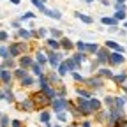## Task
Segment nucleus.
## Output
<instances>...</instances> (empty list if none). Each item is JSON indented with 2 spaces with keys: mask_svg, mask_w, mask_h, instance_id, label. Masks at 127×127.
I'll return each instance as SVG.
<instances>
[{
  "mask_svg": "<svg viewBox=\"0 0 127 127\" xmlns=\"http://www.w3.org/2000/svg\"><path fill=\"white\" fill-rule=\"evenodd\" d=\"M28 97L32 99V102H34V106H35V109H48L51 106V99L48 97V95L44 94V92H41V90H35V92H32Z\"/></svg>",
  "mask_w": 127,
  "mask_h": 127,
  "instance_id": "1",
  "label": "nucleus"
},
{
  "mask_svg": "<svg viewBox=\"0 0 127 127\" xmlns=\"http://www.w3.org/2000/svg\"><path fill=\"white\" fill-rule=\"evenodd\" d=\"M83 87H87L88 90H92L94 94L95 92H99L104 88V79L99 78L97 74H90L88 78H85V81H83Z\"/></svg>",
  "mask_w": 127,
  "mask_h": 127,
  "instance_id": "2",
  "label": "nucleus"
},
{
  "mask_svg": "<svg viewBox=\"0 0 127 127\" xmlns=\"http://www.w3.org/2000/svg\"><path fill=\"white\" fill-rule=\"evenodd\" d=\"M74 104H76L78 111L81 113V117H83V118H85V117H92V115H94V113H92V109H90V102H88V99H83V97H76Z\"/></svg>",
  "mask_w": 127,
  "mask_h": 127,
  "instance_id": "3",
  "label": "nucleus"
},
{
  "mask_svg": "<svg viewBox=\"0 0 127 127\" xmlns=\"http://www.w3.org/2000/svg\"><path fill=\"white\" fill-rule=\"evenodd\" d=\"M109 53H111V51L108 50L106 46H101V48H99V51L95 53L94 58L101 64V67H106V65H108V62H109Z\"/></svg>",
  "mask_w": 127,
  "mask_h": 127,
  "instance_id": "4",
  "label": "nucleus"
},
{
  "mask_svg": "<svg viewBox=\"0 0 127 127\" xmlns=\"http://www.w3.org/2000/svg\"><path fill=\"white\" fill-rule=\"evenodd\" d=\"M67 104H69V99H64V97H55L51 101V109L53 113H60V111H67Z\"/></svg>",
  "mask_w": 127,
  "mask_h": 127,
  "instance_id": "5",
  "label": "nucleus"
},
{
  "mask_svg": "<svg viewBox=\"0 0 127 127\" xmlns=\"http://www.w3.org/2000/svg\"><path fill=\"white\" fill-rule=\"evenodd\" d=\"M125 64V55L117 53V51H111L109 53V62H108V67H120Z\"/></svg>",
  "mask_w": 127,
  "mask_h": 127,
  "instance_id": "6",
  "label": "nucleus"
},
{
  "mask_svg": "<svg viewBox=\"0 0 127 127\" xmlns=\"http://www.w3.org/2000/svg\"><path fill=\"white\" fill-rule=\"evenodd\" d=\"M60 50L65 53V55L72 53V51H74V41H72V39H69L67 35H64V37L60 39Z\"/></svg>",
  "mask_w": 127,
  "mask_h": 127,
  "instance_id": "7",
  "label": "nucleus"
},
{
  "mask_svg": "<svg viewBox=\"0 0 127 127\" xmlns=\"http://www.w3.org/2000/svg\"><path fill=\"white\" fill-rule=\"evenodd\" d=\"M104 46L108 48L109 51H117V53H122V55H125V51H127L120 42H117V41H113V39H106V41H104Z\"/></svg>",
  "mask_w": 127,
  "mask_h": 127,
  "instance_id": "8",
  "label": "nucleus"
},
{
  "mask_svg": "<svg viewBox=\"0 0 127 127\" xmlns=\"http://www.w3.org/2000/svg\"><path fill=\"white\" fill-rule=\"evenodd\" d=\"M12 83H14L12 71H9V69H0V87H2V85H12Z\"/></svg>",
  "mask_w": 127,
  "mask_h": 127,
  "instance_id": "9",
  "label": "nucleus"
},
{
  "mask_svg": "<svg viewBox=\"0 0 127 127\" xmlns=\"http://www.w3.org/2000/svg\"><path fill=\"white\" fill-rule=\"evenodd\" d=\"M16 108H18L20 111H27V113H30V111L35 109V106H34V102H32L30 97H25V99H21L20 102H16Z\"/></svg>",
  "mask_w": 127,
  "mask_h": 127,
  "instance_id": "10",
  "label": "nucleus"
},
{
  "mask_svg": "<svg viewBox=\"0 0 127 127\" xmlns=\"http://www.w3.org/2000/svg\"><path fill=\"white\" fill-rule=\"evenodd\" d=\"M32 64H34V57H32L30 53H27V55H21V57L18 58V67H21V69H27V71H30Z\"/></svg>",
  "mask_w": 127,
  "mask_h": 127,
  "instance_id": "11",
  "label": "nucleus"
},
{
  "mask_svg": "<svg viewBox=\"0 0 127 127\" xmlns=\"http://www.w3.org/2000/svg\"><path fill=\"white\" fill-rule=\"evenodd\" d=\"M72 92L78 95V97H83V99H92V97H94V92H92V90H88V88H87V87H83V85H76Z\"/></svg>",
  "mask_w": 127,
  "mask_h": 127,
  "instance_id": "12",
  "label": "nucleus"
},
{
  "mask_svg": "<svg viewBox=\"0 0 127 127\" xmlns=\"http://www.w3.org/2000/svg\"><path fill=\"white\" fill-rule=\"evenodd\" d=\"M34 62L41 64L42 67H46V65H48V57H46L44 48H37V50L34 51Z\"/></svg>",
  "mask_w": 127,
  "mask_h": 127,
  "instance_id": "13",
  "label": "nucleus"
},
{
  "mask_svg": "<svg viewBox=\"0 0 127 127\" xmlns=\"http://www.w3.org/2000/svg\"><path fill=\"white\" fill-rule=\"evenodd\" d=\"M14 37L18 39V41H27V42H30V41H34V37H32V32L28 30V28H20V30H16V34H14Z\"/></svg>",
  "mask_w": 127,
  "mask_h": 127,
  "instance_id": "14",
  "label": "nucleus"
},
{
  "mask_svg": "<svg viewBox=\"0 0 127 127\" xmlns=\"http://www.w3.org/2000/svg\"><path fill=\"white\" fill-rule=\"evenodd\" d=\"M95 74H97L99 78H102L104 81H111V79H113V76H115V72L111 71V67H108V65H106V67H99Z\"/></svg>",
  "mask_w": 127,
  "mask_h": 127,
  "instance_id": "15",
  "label": "nucleus"
},
{
  "mask_svg": "<svg viewBox=\"0 0 127 127\" xmlns=\"http://www.w3.org/2000/svg\"><path fill=\"white\" fill-rule=\"evenodd\" d=\"M76 64H78V65H81L83 67V64H88V55L87 53H79V51H72L71 55H69Z\"/></svg>",
  "mask_w": 127,
  "mask_h": 127,
  "instance_id": "16",
  "label": "nucleus"
},
{
  "mask_svg": "<svg viewBox=\"0 0 127 127\" xmlns=\"http://www.w3.org/2000/svg\"><path fill=\"white\" fill-rule=\"evenodd\" d=\"M46 78H48V83L53 85V87H57L58 83H62V81H64V79L58 76V72H57L55 69H51L50 72H46Z\"/></svg>",
  "mask_w": 127,
  "mask_h": 127,
  "instance_id": "17",
  "label": "nucleus"
},
{
  "mask_svg": "<svg viewBox=\"0 0 127 127\" xmlns=\"http://www.w3.org/2000/svg\"><path fill=\"white\" fill-rule=\"evenodd\" d=\"M44 46L48 48V50H53V51H62L60 50V39L48 37V39H44Z\"/></svg>",
  "mask_w": 127,
  "mask_h": 127,
  "instance_id": "18",
  "label": "nucleus"
},
{
  "mask_svg": "<svg viewBox=\"0 0 127 127\" xmlns=\"http://www.w3.org/2000/svg\"><path fill=\"white\" fill-rule=\"evenodd\" d=\"M50 118H51V111H50V109H41V111H39V122L44 124L46 127H53V125L50 124Z\"/></svg>",
  "mask_w": 127,
  "mask_h": 127,
  "instance_id": "19",
  "label": "nucleus"
},
{
  "mask_svg": "<svg viewBox=\"0 0 127 127\" xmlns=\"http://www.w3.org/2000/svg\"><path fill=\"white\" fill-rule=\"evenodd\" d=\"M88 102H90V109H92V113H94V115L104 108L102 101H101V99H97V97H92V99H88Z\"/></svg>",
  "mask_w": 127,
  "mask_h": 127,
  "instance_id": "20",
  "label": "nucleus"
},
{
  "mask_svg": "<svg viewBox=\"0 0 127 127\" xmlns=\"http://www.w3.org/2000/svg\"><path fill=\"white\" fill-rule=\"evenodd\" d=\"M0 67L2 69H9V71H14L16 67H18V60L16 58H5L0 62Z\"/></svg>",
  "mask_w": 127,
  "mask_h": 127,
  "instance_id": "21",
  "label": "nucleus"
},
{
  "mask_svg": "<svg viewBox=\"0 0 127 127\" xmlns=\"http://www.w3.org/2000/svg\"><path fill=\"white\" fill-rule=\"evenodd\" d=\"M37 83V78L35 76H32V74H28V76H25L21 81H20V85H21V88H30V87H34Z\"/></svg>",
  "mask_w": 127,
  "mask_h": 127,
  "instance_id": "22",
  "label": "nucleus"
},
{
  "mask_svg": "<svg viewBox=\"0 0 127 127\" xmlns=\"http://www.w3.org/2000/svg\"><path fill=\"white\" fill-rule=\"evenodd\" d=\"M64 64H65V65H67V69H69V74L71 72H74V71H79V69H81V65H78V64L67 55L65 58H64Z\"/></svg>",
  "mask_w": 127,
  "mask_h": 127,
  "instance_id": "23",
  "label": "nucleus"
},
{
  "mask_svg": "<svg viewBox=\"0 0 127 127\" xmlns=\"http://www.w3.org/2000/svg\"><path fill=\"white\" fill-rule=\"evenodd\" d=\"M28 74H30V71H27V69H21V67H16V69L12 71L14 81H21V79H23L25 76H28Z\"/></svg>",
  "mask_w": 127,
  "mask_h": 127,
  "instance_id": "24",
  "label": "nucleus"
},
{
  "mask_svg": "<svg viewBox=\"0 0 127 127\" xmlns=\"http://www.w3.org/2000/svg\"><path fill=\"white\" fill-rule=\"evenodd\" d=\"M111 81H113L115 85H120V87H122V85H125V83H127V72H125V71H122V72L115 74Z\"/></svg>",
  "mask_w": 127,
  "mask_h": 127,
  "instance_id": "25",
  "label": "nucleus"
},
{
  "mask_svg": "<svg viewBox=\"0 0 127 127\" xmlns=\"http://www.w3.org/2000/svg\"><path fill=\"white\" fill-rule=\"evenodd\" d=\"M74 18H78L79 21L85 23V25H92V23H94V18H92V16L83 14V12H79V11H76V12H74Z\"/></svg>",
  "mask_w": 127,
  "mask_h": 127,
  "instance_id": "26",
  "label": "nucleus"
},
{
  "mask_svg": "<svg viewBox=\"0 0 127 127\" xmlns=\"http://www.w3.org/2000/svg\"><path fill=\"white\" fill-rule=\"evenodd\" d=\"M44 16H48V18H51V20H57V21H60V20H62V12H60L57 7H53V9L48 7V11L44 12Z\"/></svg>",
  "mask_w": 127,
  "mask_h": 127,
  "instance_id": "27",
  "label": "nucleus"
},
{
  "mask_svg": "<svg viewBox=\"0 0 127 127\" xmlns=\"http://www.w3.org/2000/svg\"><path fill=\"white\" fill-rule=\"evenodd\" d=\"M46 71H44V67L41 65V64H37V62H34L32 64V67H30V74L32 76H35V78H39L41 74H44Z\"/></svg>",
  "mask_w": 127,
  "mask_h": 127,
  "instance_id": "28",
  "label": "nucleus"
},
{
  "mask_svg": "<svg viewBox=\"0 0 127 127\" xmlns=\"http://www.w3.org/2000/svg\"><path fill=\"white\" fill-rule=\"evenodd\" d=\"M120 21H117L113 16H102L101 18V25H104V27H117Z\"/></svg>",
  "mask_w": 127,
  "mask_h": 127,
  "instance_id": "29",
  "label": "nucleus"
},
{
  "mask_svg": "<svg viewBox=\"0 0 127 127\" xmlns=\"http://www.w3.org/2000/svg\"><path fill=\"white\" fill-rule=\"evenodd\" d=\"M99 48H101V46H99L97 42H87V50H85V51H87V55L95 57V53L99 51Z\"/></svg>",
  "mask_w": 127,
  "mask_h": 127,
  "instance_id": "30",
  "label": "nucleus"
},
{
  "mask_svg": "<svg viewBox=\"0 0 127 127\" xmlns=\"http://www.w3.org/2000/svg\"><path fill=\"white\" fill-rule=\"evenodd\" d=\"M50 37V28H46V27H39L37 28V41H44Z\"/></svg>",
  "mask_w": 127,
  "mask_h": 127,
  "instance_id": "31",
  "label": "nucleus"
},
{
  "mask_svg": "<svg viewBox=\"0 0 127 127\" xmlns=\"http://www.w3.org/2000/svg\"><path fill=\"white\" fill-rule=\"evenodd\" d=\"M69 76L72 78V81H74L76 85H83V81H85V76L79 72V71H74V72H71Z\"/></svg>",
  "mask_w": 127,
  "mask_h": 127,
  "instance_id": "32",
  "label": "nucleus"
},
{
  "mask_svg": "<svg viewBox=\"0 0 127 127\" xmlns=\"http://www.w3.org/2000/svg\"><path fill=\"white\" fill-rule=\"evenodd\" d=\"M30 4L34 5V7H35V9L41 12V14H44V12L48 11V5H46V4H42L41 0H30Z\"/></svg>",
  "mask_w": 127,
  "mask_h": 127,
  "instance_id": "33",
  "label": "nucleus"
},
{
  "mask_svg": "<svg viewBox=\"0 0 127 127\" xmlns=\"http://www.w3.org/2000/svg\"><path fill=\"white\" fill-rule=\"evenodd\" d=\"M55 71L58 72V76H60L62 79H64V78H67V76H69V69H67V65H65V64H64V62L60 64V65H58V67H57Z\"/></svg>",
  "mask_w": 127,
  "mask_h": 127,
  "instance_id": "34",
  "label": "nucleus"
},
{
  "mask_svg": "<svg viewBox=\"0 0 127 127\" xmlns=\"http://www.w3.org/2000/svg\"><path fill=\"white\" fill-rule=\"evenodd\" d=\"M113 18L117 20V21H125L127 20V11H113Z\"/></svg>",
  "mask_w": 127,
  "mask_h": 127,
  "instance_id": "35",
  "label": "nucleus"
},
{
  "mask_svg": "<svg viewBox=\"0 0 127 127\" xmlns=\"http://www.w3.org/2000/svg\"><path fill=\"white\" fill-rule=\"evenodd\" d=\"M102 104H104L106 109H111V108H113V104H115V95H106L104 101H102Z\"/></svg>",
  "mask_w": 127,
  "mask_h": 127,
  "instance_id": "36",
  "label": "nucleus"
},
{
  "mask_svg": "<svg viewBox=\"0 0 127 127\" xmlns=\"http://www.w3.org/2000/svg\"><path fill=\"white\" fill-rule=\"evenodd\" d=\"M57 115V120L60 124H67L69 122V111H60V113H55Z\"/></svg>",
  "mask_w": 127,
  "mask_h": 127,
  "instance_id": "37",
  "label": "nucleus"
},
{
  "mask_svg": "<svg viewBox=\"0 0 127 127\" xmlns=\"http://www.w3.org/2000/svg\"><path fill=\"white\" fill-rule=\"evenodd\" d=\"M50 37H53V39H62V37H64V32H62L60 28L51 27V28H50Z\"/></svg>",
  "mask_w": 127,
  "mask_h": 127,
  "instance_id": "38",
  "label": "nucleus"
},
{
  "mask_svg": "<svg viewBox=\"0 0 127 127\" xmlns=\"http://www.w3.org/2000/svg\"><path fill=\"white\" fill-rule=\"evenodd\" d=\"M87 42L85 41H76L74 42V51H79V53H87Z\"/></svg>",
  "mask_w": 127,
  "mask_h": 127,
  "instance_id": "39",
  "label": "nucleus"
},
{
  "mask_svg": "<svg viewBox=\"0 0 127 127\" xmlns=\"http://www.w3.org/2000/svg\"><path fill=\"white\" fill-rule=\"evenodd\" d=\"M5 58H11V55H9V46L0 44V60H5Z\"/></svg>",
  "mask_w": 127,
  "mask_h": 127,
  "instance_id": "40",
  "label": "nucleus"
},
{
  "mask_svg": "<svg viewBox=\"0 0 127 127\" xmlns=\"http://www.w3.org/2000/svg\"><path fill=\"white\" fill-rule=\"evenodd\" d=\"M21 23L23 21H27V20H35V12H32V11H27V12H23L21 16H20V18H18Z\"/></svg>",
  "mask_w": 127,
  "mask_h": 127,
  "instance_id": "41",
  "label": "nucleus"
},
{
  "mask_svg": "<svg viewBox=\"0 0 127 127\" xmlns=\"http://www.w3.org/2000/svg\"><path fill=\"white\" fill-rule=\"evenodd\" d=\"M0 127H11V118L7 115H2L0 117Z\"/></svg>",
  "mask_w": 127,
  "mask_h": 127,
  "instance_id": "42",
  "label": "nucleus"
},
{
  "mask_svg": "<svg viewBox=\"0 0 127 127\" xmlns=\"http://www.w3.org/2000/svg\"><path fill=\"white\" fill-rule=\"evenodd\" d=\"M111 9L113 11H127L125 4H118V2H111Z\"/></svg>",
  "mask_w": 127,
  "mask_h": 127,
  "instance_id": "43",
  "label": "nucleus"
},
{
  "mask_svg": "<svg viewBox=\"0 0 127 127\" xmlns=\"http://www.w3.org/2000/svg\"><path fill=\"white\" fill-rule=\"evenodd\" d=\"M9 41V32H5V30H0V42H7Z\"/></svg>",
  "mask_w": 127,
  "mask_h": 127,
  "instance_id": "44",
  "label": "nucleus"
},
{
  "mask_svg": "<svg viewBox=\"0 0 127 127\" xmlns=\"http://www.w3.org/2000/svg\"><path fill=\"white\" fill-rule=\"evenodd\" d=\"M11 28H14V30H20V28H21V21H20L18 18H16V20H12V21H11Z\"/></svg>",
  "mask_w": 127,
  "mask_h": 127,
  "instance_id": "45",
  "label": "nucleus"
},
{
  "mask_svg": "<svg viewBox=\"0 0 127 127\" xmlns=\"http://www.w3.org/2000/svg\"><path fill=\"white\" fill-rule=\"evenodd\" d=\"M11 127H25V125H23V122L20 118H12L11 120Z\"/></svg>",
  "mask_w": 127,
  "mask_h": 127,
  "instance_id": "46",
  "label": "nucleus"
},
{
  "mask_svg": "<svg viewBox=\"0 0 127 127\" xmlns=\"http://www.w3.org/2000/svg\"><path fill=\"white\" fill-rule=\"evenodd\" d=\"M79 127H94V125H92L90 120H81V122H79Z\"/></svg>",
  "mask_w": 127,
  "mask_h": 127,
  "instance_id": "47",
  "label": "nucleus"
},
{
  "mask_svg": "<svg viewBox=\"0 0 127 127\" xmlns=\"http://www.w3.org/2000/svg\"><path fill=\"white\" fill-rule=\"evenodd\" d=\"M108 32H109V34H117V32H118V25L117 27H108Z\"/></svg>",
  "mask_w": 127,
  "mask_h": 127,
  "instance_id": "48",
  "label": "nucleus"
},
{
  "mask_svg": "<svg viewBox=\"0 0 127 127\" xmlns=\"http://www.w3.org/2000/svg\"><path fill=\"white\" fill-rule=\"evenodd\" d=\"M28 30H35V23L34 21H28Z\"/></svg>",
  "mask_w": 127,
  "mask_h": 127,
  "instance_id": "49",
  "label": "nucleus"
},
{
  "mask_svg": "<svg viewBox=\"0 0 127 127\" xmlns=\"http://www.w3.org/2000/svg\"><path fill=\"white\" fill-rule=\"evenodd\" d=\"M0 101H5V92L0 88Z\"/></svg>",
  "mask_w": 127,
  "mask_h": 127,
  "instance_id": "50",
  "label": "nucleus"
},
{
  "mask_svg": "<svg viewBox=\"0 0 127 127\" xmlns=\"http://www.w3.org/2000/svg\"><path fill=\"white\" fill-rule=\"evenodd\" d=\"M99 2H101L102 5H106V7H108V5H111V2H109V0H99Z\"/></svg>",
  "mask_w": 127,
  "mask_h": 127,
  "instance_id": "51",
  "label": "nucleus"
},
{
  "mask_svg": "<svg viewBox=\"0 0 127 127\" xmlns=\"http://www.w3.org/2000/svg\"><path fill=\"white\" fill-rule=\"evenodd\" d=\"M9 2H11L12 5H20V4H21V0H9Z\"/></svg>",
  "mask_w": 127,
  "mask_h": 127,
  "instance_id": "52",
  "label": "nucleus"
},
{
  "mask_svg": "<svg viewBox=\"0 0 127 127\" xmlns=\"http://www.w3.org/2000/svg\"><path fill=\"white\" fill-rule=\"evenodd\" d=\"M67 127H79V122H72V124H67Z\"/></svg>",
  "mask_w": 127,
  "mask_h": 127,
  "instance_id": "53",
  "label": "nucleus"
},
{
  "mask_svg": "<svg viewBox=\"0 0 127 127\" xmlns=\"http://www.w3.org/2000/svg\"><path fill=\"white\" fill-rule=\"evenodd\" d=\"M94 2H97V0H85V4H94Z\"/></svg>",
  "mask_w": 127,
  "mask_h": 127,
  "instance_id": "54",
  "label": "nucleus"
},
{
  "mask_svg": "<svg viewBox=\"0 0 127 127\" xmlns=\"http://www.w3.org/2000/svg\"><path fill=\"white\" fill-rule=\"evenodd\" d=\"M113 2H118V4H125L127 0H113Z\"/></svg>",
  "mask_w": 127,
  "mask_h": 127,
  "instance_id": "55",
  "label": "nucleus"
},
{
  "mask_svg": "<svg viewBox=\"0 0 127 127\" xmlns=\"http://www.w3.org/2000/svg\"><path fill=\"white\" fill-rule=\"evenodd\" d=\"M122 23H124V28L127 30V20H125V21H122Z\"/></svg>",
  "mask_w": 127,
  "mask_h": 127,
  "instance_id": "56",
  "label": "nucleus"
},
{
  "mask_svg": "<svg viewBox=\"0 0 127 127\" xmlns=\"http://www.w3.org/2000/svg\"><path fill=\"white\" fill-rule=\"evenodd\" d=\"M41 2H42V4H46V2H48V0H41Z\"/></svg>",
  "mask_w": 127,
  "mask_h": 127,
  "instance_id": "57",
  "label": "nucleus"
},
{
  "mask_svg": "<svg viewBox=\"0 0 127 127\" xmlns=\"http://www.w3.org/2000/svg\"><path fill=\"white\" fill-rule=\"evenodd\" d=\"M53 127H62V125H53Z\"/></svg>",
  "mask_w": 127,
  "mask_h": 127,
  "instance_id": "58",
  "label": "nucleus"
},
{
  "mask_svg": "<svg viewBox=\"0 0 127 127\" xmlns=\"http://www.w3.org/2000/svg\"><path fill=\"white\" fill-rule=\"evenodd\" d=\"M2 115H4V113H2V111H0V117H2Z\"/></svg>",
  "mask_w": 127,
  "mask_h": 127,
  "instance_id": "59",
  "label": "nucleus"
},
{
  "mask_svg": "<svg viewBox=\"0 0 127 127\" xmlns=\"http://www.w3.org/2000/svg\"><path fill=\"white\" fill-rule=\"evenodd\" d=\"M0 27H2V23H0Z\"/></svg>",
  "mask_w": 127,
  "mask_h": 127,
  "instance_id": "60",
  "label": "nucleus"
}]
</instances>
